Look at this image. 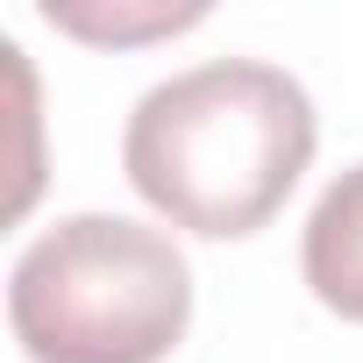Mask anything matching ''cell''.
Segmentation results:
<instances>
[{
	"label": "cell",
	"mask_w": 363,
	"mask_h": 363,
	"mask_svg": "<svg viewBox=\"0 0 363 363\" xmlns=\"http://www.w3.org/2000/svg\"><path fill=\"white\" fill-rule=\"evenodd\" d=\"M299 271L328 313L363 328V164L328 178V193L313 200L306 235H299Z\"/></svg>",
	"instance_id": "obj_3"
},
{
	"label": "cell",
	"mask_w": 363,
	"mask_h": 363,
	"mask_svg": "<svg viewBox=\"0 0 363 363\" xmlns=\"http://www.w3.org/2000/svg\"><path fill=\"white\" fill-rule=\"evenodd\" d=\"M186 320V257L128 214H65L8 271V328L29 363H164Z\"/></svg>",
	"instance_id": "obj_2"
},
{
	"label": "cell",
	"mask_w": 363,
	"mask_h": 363,
	"mask_svg": "<svg viewBox=\"0 0 363 363\" xmlns=\"http://www.w3.org/2000/svg\"><path fill=\"white\" fill-rule=\"evenodd\" d=\"M320 121L292 72L264 57H214L150 86L121 128L128 186L186 235H257L313 164Z\"/></svg>",
	"instance_id": "obj_1"
}]
</instances>
